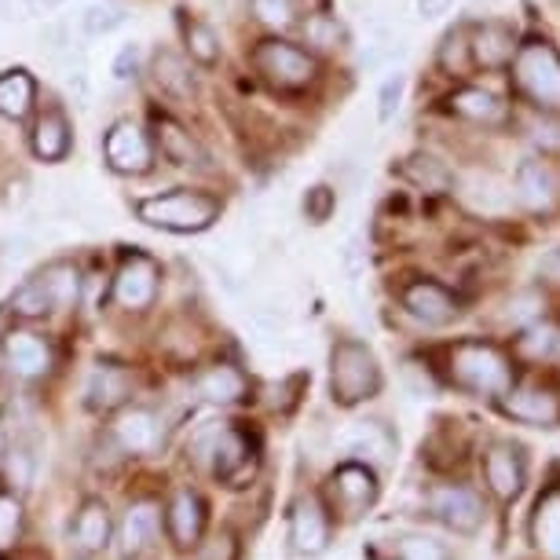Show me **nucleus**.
<instances>
[{
  "label": "nucleus",
  "mask_w": 560,
  "mask_h": 560,
  "mask_svg": "<svg viewBox=\"0 0 560 560\" xmlns=\"http://www.w3.org/2000/svg\"><path fill=\"white\" fill-rule=\"evenodd\" d=\"M158 505L154 502H132L129 513H125V521L118 527V549L121 557H140L147 546L154 542L158 535Z\"/></svg>",
  "instance_id": "19"
},
{
  "label": "nucleus",
  "mask_w": 560,
  "mask_h": 560,
  "mask_svg": "<svg viewBox=\"0 0 560 560\" xmlns=\"http://www.w3.org/2000/svg\"><path fill=\"white\" fill-rule=\"evenodd\" d=\"M451 110L458 114L465 121H477V125H499L505 121V107L499 103V96H491V92L483 89H458L451 96Z\"/></svg>",
  "instance_id": "28"
},
{
  "label": "nucleus",
  "mask_w": 560,
  "mask_h": 560,
  "mask_svg": "<svg viewBox=\"0 0 560 560\" xmlns=\"http://www.w3.org/2000/svg\"><path fill=\"white\" fill-rule=\"evenodd\" d=\"M154 81H158V89L173 100H191L195 96L191 67L184 62V56H176V51H168V48H162L154 56Z\"/></svg>",
  "instance_id": "27"
},
{
  "label": "nucleus",
  "mask_w": 560,
  "mask_h": 560,
  "mask_svg": "<svg viewBox=\"0 0 560 560\" xmlns=\"http://www.w3.org/2000/svg\"><path fill=\"white\" fill-rule=\"evenodd\" d=\"M330 393L337 407L366 404L382 393V366L363 341H337L330 352Z\"/></svg>",
  "instance_id": "4"
},
{
  "label": "nucleus",
  "mask_w": 560,
  "mask_h": 560,
  "mask_svg": "<svg viewBox=\"0 0 560 560\" xmlns=\"http://www.w3.org/2000/svg\"><path fill=\"white\" fill-rule=\"evenodd\" d=\"M70 542L81 549V553H100V549L110 546V513L103 502H84L81 513L73 516L70 527Z\"/></svg>",
  "instance_id": "23"
},
{
  "label": "nucleus",
  "mask_w": 560,
  "mask_h": 560,
  "mask_svg": "<svg viewBox=\"0 0 560 560\" xmlns=\"http://www.w3.org/2000/svg\"><path fill=\"white\" fill-rule=\"evenodd\" d=\"M23 198H26V187L19 184V187H12V195H8V202H12V206H19V202H23Z\"/></svg>",
  "instance_id": "50"
},
{
  "label": "nucleus",
  "mask_w": 560,
  "mask_h": 560,
  "mask_svg": "<svg viewBox=\"0 0 560 560\" xmlns=\"http://www.w3.org/2000/svg\"><path fill=\"white\" fill-rule=\"evenodd\" d=\"M513 84L538 110L560 114V51L546 37H527L513 51Z\"/></svg>",
  "instance_id": "2"
},
{
  "label": "nucleus",
  "mask_w": 560,
  "mask_h": 560,
  "mask_svg": "<svg viewBox=\"0 0 560 560\" xmlns=\"http://www.w3.org/2000/svg\"><path fill=\"white\" fill-rule=\"evenodd\" d=\"M4 363L19 377H45L51 370V348L30 330H12L4 337Z\"/></svg>",
  "instance_id": "18"
},
{
  "label": "nucleus",
  "mask_w": 560,
  "mask_h": 560,
  "mask_svg": "<svg viewBox=\"0 0 560 560\" xmlns=\"http://www.w3.org/2000/svg\"><path fill=\"white\" fill-rule=\"evenodd\" d=\"M62 4H67V0H26L30 15H51V12H59Z\"/></svg>",
  "instance_id": "49"
},
{
  "label": "nucleus",
  "mask_w": 560,
  "mask_h": 560,
  "mask_svg": "<svg viewBox=\"0 0 560 560\" xmlns=\"http://www.w3.org/2000/svg\"><path fill=\"white\" fill-rule=\"evenodd\" d=\"M220 217V202L202 191H168L140 202V220L151 228L176 231V235H191L206 231Z\"/></svg>",
  "instance_id": "5"
},
{
  "label": "nucleus",
  "mask_w": 560,
  "mask_h": 560,
  "mask_svg": "<svg viewBox=\"0 0 560 560\" xmlns=\"http://www.w3.org/2000/svg\"><path fill=\"white\" fill-rule=\"evenodd\" d=\"M480 472L491 499L510 510L527 491V451L513 440H491L480 454Z\"/></svg>",
  "instance_id": "6"
},
{
  "label": "nucleus",
  "mask_w": 560,
  "mask_h": 560,
  "mask_svg": "<svg viewBox=\"0 0 560 560\" xmlns=\"http://www.w3.org/2000/svg\"><path fill=\"white\" fill-rule=\"evenodd\" d=\"M337 206V198L330 187H312L308 195H304V217L312 220V224H323V220H330Z\"/></svg>",
  "instance_id": "44"
},
{
  "label": "nucleus",
  "mask_w": 560,
  "mask_h": 560,
  "mask_svg": "<svg viewBox=\"0 0 560 560\" xmlns=\"http://www.w3.org/2000/svg\"><path fill=\"white\" fill-rule=\"evenodd\" d=\"M425 505L432 521H440L454 535H477L483 521H488L483 494L469 488V483H440V488L429 491Z\"/></svg>",
  "instance_id": "9"
},
{
  "label": "nucleus",
  "mask_w": 560,
  "mask_h": 560,
  "mask_svg": "<svg viewBox=\"0 0 560 560\" xmlns=\"http://www.w3.org/2000/svg\"><path fill=\"white\" fill-rule=\"evenodd\" d=\"M103 154H107L110 168L118 173H147L151 168V140L136 121H118L103 140Z\"/></svg>",
  "instance_id": "14"
},
{
  "label": "nucleus",
  "mask_w": 560,
  "mask_h": 560,
  "mask_svg": "<svg viewBox=\"0 0 560 560\" xmlns=\"http://www.w3.org/2000/svg\"><path fill=\"white\" fill-rule=\"evenodd\" d=\"M451 4L454 0H418V15L421 19H440V15H447Z\"/></svg>",
  "instance_id": "48"
},
{
  "label": "nucleus",
  "mask_w": 560,
  "mask_h": 560,
  "mask_svg": "<svg viewBox=\"0 0 560 560\" xmlns=\"http://www.w3.org/2000/svg\"><path fill=\"white\" fill-rule=\"evenodd\" d=\"M404 173L415 179L418 187H425V191H447V187H451V173L436 162V158H425V154L407 158Z\"/></svg>",
  "instance_id": "36"
},
{
  "label": "nucleus",
  "mask_w": 560,
  "mask_h": 560,
  "mask_svg": "<svg viewBox=\"0 0 560 560\" xmlns=\"http://www.w3.org/2000/svg\"><path fill=\"white\" fill-rule=\"evenodd\" d=\"M40 282H45V290L51 293V301H56V308L62 304H73L81 293V279H78V268L73 264H51V268L40 275Z\"/></svg>",
  "instance_id": "35"
},
{
  "label": "nucleus",
  "mask_w": 560,
  "mask_h": 560,
  "mask_svg": "<svg viewBox=\"0 0 560 560\" xmlns=\"http://www.w3.org/2000/svg\"><path fill=\"white\" fill-rule=\"evenodd\" d=\"M202 527H206L202 499L195 491H179L173 505H168V535H173V542L179 549H191L202 538Z\"/></svg>",
  "instance_id": "22"
},
{
  "label": "nucleus",
  "mask_w": 560,
  "mask_h": 560,
  "mask_svg": "<svg viewBox=\"0 0 560 560\" xmlns=\"http://www.w3.org/2000/svg\"><path fill=\"white\" fill-rule=\"evenodd\" d=\"M184 37H187V48H191V56L198 62H206V67H209V62L220 59V37L206 23H187Z\"/></svg>",
  "instance_id": "40"
},
{
  "label": "nucleus",
  "mask_w": 560,
  "mask_h": 560,
  "mask_svg": "<svg viewBox=\"0 0 560 560\" xmlns=\"http://www.w3.org/2000/svg\"><path fill=\"white\" fill-rule=\"evenodd\" d=\"M121 23H125V8L118 0H96V4H89L81 12V34H89V37L110 34V30H118Z\"/></svg>",
  "instance_id": "32"
},
{
  "label": "nucleus",
  "mask_w": 560,
  "mask_h": 560,
  "mask_svg": "<svg viewBox=\"0 0 560 560\" xmlns=\"http://www.w3.org/2000/svg\"><path fill=\"white\" fill-rule=\"evenodd\" d=\"M527 542L542 560H560V477L542 483L527 513Z\"/></svg>",
  "instance_id": "12"
},
{
  "label": "nucleus",
  "mask_w": 560,
  "mask_h": 560,
  "mask_svg": "<svg viewBox=\"0 0 560 560\" xmlns=\"http://www.w3.org/2000/svg\"><path fill=\"white\" fill-rule=\"evenodd\" d=\"M516 51V37L513 30L505 23H480L469 30V59L472 67H483V70H499L505 62L513 59Z\"/></svg>",
  "instance_id": "17"
},
{
  "label": "nucleus",
  "mask_w": 560,
  "mask_h": 560,
  "mask_svg": "<svg viewBox=\"0 0 560 560\" xmlns=\"http://www.w3.org/2000/svg\"><path fill=\"white\" fill-rule=\"evenodd\" d=\"M287 538H290V549L298 557H323L334 542L330 510H326L315 494H301V499L290 505Z\"/></svg>",
  "instance_id": "10"
},
{
  "label": "nucleus",
  "mask_w": 560,
  "mask_h": 560,
  "mask_svg": "<svg viewBox=\"0 0 560 560\" xmlns=\"http://www.w3.org/2000/svg\"><path fill=\"white\" fill-rule=\"evenodd\" d=\"M158 293V268L151 257L143 253H132L129 260L121 264L118 279H114V301L121 308H147Z\"/></svg>",
  "instance_id": "15"
},
{
  "label": "nucleus",
  "mask_w": 560,
  "mask_h": 560,
  "mask_svg": "<svg viewBox=\"0 0 560 560\" xmlns=\"http://www.w3.org/2000/svg\"><path fill=\"white\" fill-rule=\"evenodd\" d=\"M158 140H162V151L168 162L184 165V168H206V151L191 140V132H184L173 121L158 125Z\"/></svg>",
  "instance_id": "31"
},
{
  "label": "nucleus",
  "mask_w": 560,
  "mask_h": 560,
  "mask_svg": "<svg viewBox=\"0 0 560 560\" xmlns=\"http://www.w3.org/2000/svg\"><path fill=\"white\" fill-rule=\"evenodd\" d=\"M23 538V502L15 494H0V553H12Z\"/></svg>",
  "instance_id": "37"
},
{
  "label": "nucleus",
  "mask_w": 560,
  "mask_h": 560,
  "mask_svg": "<svg viewBox=\"0 0 560 560\" xmlns=\"http://www.w3.org/2000/svg\"><path fill=\"white\" fill-rule=\"evenodd\" d=\"M404 89H407L404 73H393V78L382 84V92H377V118H382V121H393L396 118L399 100H404Z\"/></svg>",
  "instance_id": "43"
},
{
  "label": "nucleus",
  "mask_w": 560,
  "mask_h": 560,
  "mask_svg": "<svg viewBox=\"0 0 560 560\" xmlns=\"http://www.w3.org/2000/svg\"><path fill=\"white\" fill-rule=\"evenodd\" d=\"M253 15L271 30H290L298 23V0H253Z\"/></svg>",
  "instance_id": "38"
},
{
  "label": "nucleus",
  "mask_w": 560,
  "mask_h": 560,
  "mask_svg": "<svg viewBox=\"0 0 560 560\" xmlns=\"http://www.w3.org/2000/svg\"><path fill=\"white\" fill-rule=\"evenodd\" d=\"M516 359H524V363H549V359L560 355V326L549 323V319H535L527 323L521 337H516L513 345Z\"/></svg>",
  "instance_id": "24"
},
{
  "label": "nucleus",
  "mask_w": 560,
  "mask_h": 560,
  "mask_svg": "<svg viewBox=\"0 0 560 560\" xmlns=\"http://www.w3.org/2000/svg\"><path fill=\"white\" fill-rule=\"evenodd\" d=\"M447 377L462 393L499 404V399L510 393V385L516 382V366L505 348L469 337V341H458L447 352Z\"/></svg>",
  "instance_id": "1"
},
{
  "label": "nucleus",
  "mask_w": 560,
  "mask_h": 560,
  "mask_svg": "<svg viewBox=\"0 0 560 560\" xmlns=\"http://www.w3.org/2000/svg\"><path fill=\"white\" fill-rule=\"evenodd\" d=\"M202 560H235V538L231 535L213 538V542L202 549Z\"/></svg>",
  "instance_id": "46"
},
{
  "label": "nucleus",
  "mask_w": 560,
  "mask_h": 560,
  "mask_svg": "<svg viewBox=\"0 0 560 560\" xmlns=\"http://www.w3.org/2000/svg\"><path fill=\"white\" fill-rule=\"evenodd\" d=\"M246 374H242L238 366H231V363H220V366H209L202 377H198V393H202L209 404H220V407H228V404H238L242 396H246Z\"/></svg>",
  "instance_id": "26"
},
{
  "label": "nucleus",
  "mask_w": 560,
  "mask_h": 560,
  "mask_svg": "<svg viewBox=\"0 0 560 560\" xmlns=\"http://www.w3.org/2000/svg\"><path fill=\"white\" fill-rule=\"evenodd\" d=\"M136 70H140V45H125L118 51V59H114V78L129 81V78H136Z\"/></svg>",
  "instance_id": "45"
},
{
  "label": "nucleus",
  "mask_w": 560,
  "mask_h": 560,
  "mask_svg": "<svg viewBox=\"0 0 560 560\" xmlns=\"http://www.w3.org/2000/svg\"><path fill=\"white\" fill-rule=\"evenodd\" d=\"M304 37H308V45L330 51L337 48V40H341V26H337V19L330 15H312L308 26H304Z\"/></svg>",
  "instance_id": "42"
},
{
  "label": "nucleus",
  "mask_w": 560,
  "mask_h": 560,
  "mask_svg": "<svg viewBox=\"0 0 560 560\" xmlns=\"http://www.w3.org/2000/svg\"><path fill=\"white\" fill-rule=\"evenodd\" d=\"M253 62L279 89H304V84L315 81V59L304 48L287 45V40H264L253 51Z\"/></svg>",
  "instance_id": "11"
},
{
  "label": "nucleus",
  "mask_w": 560,
  "mask_h": 560,
  "mask_svg": "<svg viewBox=\"0 0 560 560\" xmlns=\"http://www.w3.org/2000/svg\"><path fill=\"white\" fill-rule=\"evenodd\" d=\"M399 301H404V308L425 326H447L462 315V301L454 298L447 287H440V282H432V279L410 282Z\"/></svg>",
  "instance_id": "13"
},
{
  "label": "nucleus",
  "mask_w": 560,
  "mask_h": 560,
  "mask_svg": "<svg viewBox=\"0 0 560 560\" xmlns=\"http://www.w3.org/2000/svg\"><path fill=\"white\" fill-rule=\"evenodd\" d=\"M114 436H118V443L129 454H151V451H158V443H162V429H158L154 410L132 407V410H125V415L118 418Z\"/></svg>",
  "instance_id": "21"
},
{
  "label": "nucleus",
  "mask_w": 560,
  "mask_h": 560,
  "mask_svg": "<svg viewBox=\"0 0 560 560\" xmlns=\"http://www.w3.org/2000/svg\"><path fill=\"white\" fill-rule=\"evenodd\" d=\"M326 494H330V513H337L341 521H359L374 510L377 494H382V483H377L374 465L366 462H345L334 469L330 483H326Z\"/></svg>",
  "instance_id": "8"
},
{
  "label": "nucleus",
  "mask_w": 560,
  "mask_h": 560,
  "mask_svg": "<svg viewBox=\"0 0 560 560\" xmlns=\"http://www.w3.org/2000/svg\"><path fill=\"white\" fill-rule=\"evenodd\" d=\"M516 198H521L527 213H535V217L553 213L557 198H560L553 168H549L546 162H538V158L521 162V168H516Z\"/></svg>",
  "instance_id": "16"
},
{
  "label": "nucleus",
  "mask_w": 560,
  "mask_h": 560,
  "mask_svg": "<svg viewBox=\"0 0 560 560\" xmlns=\"http://www.w3.org/2000/svg\"><path fill=\"white\" fill-rule=\"evenodd\" d=\"M393 560H454V553L440 542V538L404 535L393 542Z\"/></svg>",
  "instance_id": "34"
},
{
  "label": "nucleus",
  "mask_w": 560,
  "mask_h": 560,
  "mask_svg": "<svg viewBox=\"0 0 560 560\" xmlns=\"http://www.w3.org/2000/svg\"><path fill=\"white\" fill-rule=\"evenodd\" d=\"M51 308H56V301H51V293L45 290L40 275H37V279L23 282V287L12 293V312L26 315V319H40V315H48Z\"/></svg>",
  "instance_id": "33"
},
{
  "label": "nucleus",
  "mask_w": 560,
  "mask_h": 560,
  "mask_svg": "<svg viewBox=\"0 0 560 560\" xmlns=\"http://www.w3.org/2000/svg\"><path fill=\"white\" fill-rule=\"evenodd\" d=\"M34 151L45 162H62L70 151V125L59 110H45L34 129Z\"/></svg>",
  "instance_id": "29"
},
{
  "label": "nucleus",
  "mask_w": 560,
  "mask_h": 560,
  "mask_svg": "<svg viewBox=\"0 0 560 560\" xmlns=\"http://www.w3.org/2000/svg\"><path fill=\"white\" fill-rule=\"evenodd\" d=\"M502 415L516 425L532 429H560V388L542 377H521L510 385V393L499 399Z\"/></svg>",
  "instance_id": "7"
},
{
  "label": "nucleus",
  "mask_w": 560,
  "mask_h": 560,
  "mask_svg": "<svg viewBox=\"0 0 560 560\" xmlns=\"http://www.w3.org/2000/svg\"><path fill=\"white\" fill-rule=\"evenodd\" d=\"M341 443H345V451H352L359 458H370V462H388L396 447L393 432H388L382 421H355L341 436Z\"/></svg>",
  "instance_id": "25"
},
{
  "label": "nucleus",
  "mask_w": 560,
  "mask_h": 560,
  "mask_svg": "<svg viewBox=\"0 0 560 560\" xmlns=\"http://www.w3.org/2000/svg\"><path fill=\"white\" fill-rule=\"evenodd\" d=\"M34 107V78L26 70H8L0 73V114L4 118H26Z\"/></svg>",
  "instance_id": "30"
},
{
  "label": "nucleus",
  "mask_w": 560,
  "mask_h": 560,
  "mask_svg": "<svg viewBox=\"0 0 560 560\" xmlns=\"http://www.w3.org/2000/svg\"><path fill=\"white\" fill-rule=\"evenodd\" d=\"M469 62V30H451L440 48V67L447 73H462Z\"/></svg>",
  "instance_id": "39"
},
{
  "label": "nucleus",
  "mask_w": 560,
  "mask_h": 560,
  "mask_svg": "<svg viewBox=\"0 0 560 560\" xmlns=\"http://www.w3.org/2000/svg\"><path fill=\"white\" fill-rule=\"evenodd\" d=\"M198 462L213 472L217 480H224L228 488H242L253 472H257V447L246 432H238L235 425H209L206 432H198L195 440Z\"/></svg>",
  "instance_id": "3"
},
{
  "label": "nucleus",
  "mask_w": 560,
  "mask_h": 560,
  "mask_svg": "<svg viewBox=\"0 0 560 560\" xmlns=\"http://www.w3.org/2000/svg\"><path fill=\"white\" fill-rule=\"evenodd\" d=\"M4 477L12 483V491H26L34 483V454H30L23 443H15L4 458Z\"/></svg>",
  "instance_id": "41"
},
{
  "label": "nucleus",
  "mask_w": 560,
  "mask_h": 560,
  "mask_svg": "<svg viewBox=\"0 0 560 560\" xmlns=\"http://www.w3.org/2000/svg\"><path fill=\"white\" fill-rule=\"evenodd\" d=\"M538 271H542L549 282H557V287H560V246L546 253L542 264H538Z\"/></svg>",
  "instance_id": "47"
},
{
  "label": "nucleus",
  "mask_w": 560,
  "mask_h": 560,
  "mask_svg": "<svg viewBox=\"0 0 560 560\" xmlns=\"http://www.w3.org/2000/svg\"><path fill=\"white\" fill-rule=\"evenodd\" d=\"M129 388H132V377L125 374L121 366L100 363V366H92L89 382H84V404L92 410H110L129 396Z\"/></svg>",
  "instance_id": "20"
}]
</instances>
